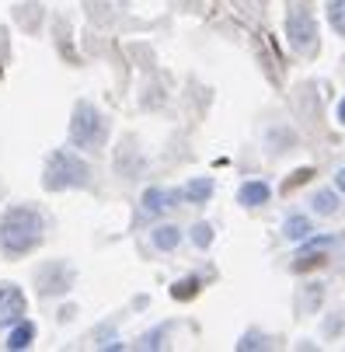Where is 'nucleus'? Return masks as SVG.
I'll list each match as a JSON object with an SVG mask.
<instances>
[{"instance_id":"1","label":"nucleus","mask_w":345,"mask_h":352,"mask_svg":"<svg viewBox=\"0 0 345 352\" xmlns=\"http://www.w3.org/2000/svg\"><path fill=\"white\" fill-rule=\"evenodd\" d=\"M45 230V220L38 210L32 206H11L4 217H0V248H4L8 258H21L32 248H38Z\"/></svg>"},{"instance_id":"2","label":"nucleus","mask_w":345,"mask_h":352,"mask_svg":"<svg viewBox=\"0 0 345 352\" xmlns=\"http://www.w3.org/2000/svg\"><path fill=\"white\" fill-rule=\"evenodd\" d=\"M91 182V168L70 154V150H56L53 157L45 161V175H42V185L49 192H60V188H84Z\"/></svg>"},{"instance_id":"3","label":"nucleus","mask_w":345,"mask_h":352,"mask_svg":"<svg viewBox=\"0 0 345 352\" xmlns=\"http://www.w3.org/2000/svg\"><path fill=\"white\" fill-rule=\"evenodd\" d=\"M105 136H109V119L98 112L91 102H77L74 119H70V140H74V146L102 150L105 146Z\"/></svg>"},{"instance_id":"4","label":"nucleus","mask_w":345,"mask_h":352,"mask_svg":"<svg viewBox=\"0 0 345 352\" xmlns=\"http://www.w3.org/2000/svg\"><path fill=\"white\" fill-rule=\"evenodd\" d=\"M286 35H289V45L297 49V53H311L314 42H318V25L311 18L307 8H293L289 18H286Z\"/></svg>"},{"instance_id":"5","label":"nucleus","mask_w":345,"mask_h":352,"mask_svg":"<svg viewBox=\"0 0 345 352\" xmlns=\"http://www.w3.org/2000/svg\"><path fill=\"white\" fill-rule=\"evenodd\" d=\"M25 318V293L18 286H4L0 289V328L18 324Z\"/></svg>"},{"instance_id":"6","label":"nucleus","mask_w":345,"mask_h":352,"mask_svg":"<svg viewBox=\"0 0 345 352\" xmlns=\"http://www.w3.org/2000/svg\"><path fill=\"white\" fill-rule=\"evenodd\" d=\"M175 203H178L175 192H161V188H146L143 192V210L146 213H168Z\"/></svg>"},{"instance_id":"7","label":"nucleus","mask_w":345,"mask_h":352,"mask_svg":"<svg viewBox=\"0 0 345 352\" xmlns=\"http://www.w3.org/2000/svg\"><path fill=\"white\" fill-rule=\"evenodd\" d=\"M269 195H272V188L265 182H248V185H241V195L237 199H241L244 206H265Z\"/></svg>"},{"instance_id":"8","label":"nucleus","mask_w":345,"mask_h":352,"mask_svg":"<svg viewBox=\"0 0 345 352\" xmlns=\"http://www.w3.org/2000/svg\"><path fill=\"white\" fill-rule=\"evenodd\" d=\"M210 195H213V182H210V178H195V182H188V185L181 188V199H185V203H192V206L206 203Z\"/></svg>"},{"instance_id":"9","label":"nucleus","mask_w":345,"mask_h":352,"mask_svg":"<svg viewBox=\"0 0 345 352\" xmlns=\"http://www.w3.org/2000/svg\"><path fill=\"white\" fill-rule=\"evenodd\" d=\"M178 241H181V230H178V227H157V230H154V244H157L161 251L178 248Z\"/></svg>"},{"instance_id":"10","label":"nucleus","mask_w":345,"mask_h":352,"mask_svg":"<svg viewBox=\"0 0 345 352\" xmlns=\"http://www.w3.org/2000/svg\"><path fill=\"white\" fill-rule=\"evenodd\" d=\"M307 234H311V220L307 217H289L286 220V237L289 241H304Z\"/></svg>"},{"instance_id":"11","label":"nucleus","mask_w":345,"mask_h":352,"mask_svg":"<svg viewBox=\"0 0 345 352\" xmlns=\"http://www.w3.org/2000/svg\"><path fill=\"white\" fill-rule=\"evenodd\" d=\"M328 21L338 35H345V0H331L328 4Z\"/></svg>"},{"instance_id":"12","label":"nucleus","mask_w":345,"mask_h":352,"mask_svg":"<svg viewBox=\"0 0 345 352\" xmlns=\"http://www.w3.org/2000/svg\"><path fill=\"white\" fill-rule=\"evenodd\" d=\"M32 335H35V328H32V324H18V328L11 331V338H8V349H28Z\"/></svg>"},{"instance_id":"13","label":"nucleus","mask_w":345,"mask_h":352,"mask_svg":"<svg viewBox=\"0 0 345 352\" xmlns=\"http://www.w3.org/2000/svg\"><path fill=\"white\" fill-rule=\"evenodd\" d=\"M195 293H199V279H181V283L171 286V296L175 300H192Z\"/></svg>"},{"instance_id":"14","label":"nucleus","mask_w":345,"mask_h":352,"mask_svg":"<svg viewBox=\"0 0 345 352\" xmlns=\"http://www.w3.org/2000/svg\"><path fill=\"white\" fill-rule=\"evenodd\" d=\"M314 210H318L321 217H331V213L338 210V203H335V192H318V199H314Z\"/></svg>"},{"instance_id":"15","label":"nucleus","mask_w":345,"mask_h":352,"mask_svg":"<svg viewBox=\"0 0 345 352\" xmlns=\"http://www.w3.org/2000/svg\"><path fill=\"white\" fill-rule=\"evenodd\" d=\"M192 237H195V244H199V248H206L213 241V227L210 223H195L192 227Z\"/></svg>"},{"instance_id":"16","label":"nucleus","mask_w":345,"mask_h":352,"mask_svg":"<svg viewBox=\"0 0 345 352\" xmlns=\"http://www.w3.org/2000/svg\"><path fill=\"white\" fill-rule=\"evenodd\" d=\"M307 178H311V168H304V171H297L293 178H286V192H289V188H297V185H304Z\"/></svg>"},{"instance_id":"17","label":"nucleus","mask_w":345,"mask_h":352,"mask_svg":"<svg viewBox=\"0 0 345 352\" xmlns=\"http://www.w3.org/2000/svg\"><path fill=\"white\" fill-rule=\"evenodd\" d=\"M314 262H324V258H321V255H304V258H300L297 265H293V269H297V272H304V269H311Z\"/></svg>"},{"instance_id":"18","label":"nucleus","mask_w":345,"mask_h":352,"mask_svg":"<svg viewBox=\"0 0 345 352\" xmlns=\"http://www.w3.org/2000/svg\"><path fill=\"white\" fill-rule=\"evenodd\" d=\"M335 182H338V188H342V192H345V168H342V171H338V175H335Z\"/></svg>"},{"instance_id":"19","label":"nucleus","mask_w":345,"mask_h":352,"mask_svg":"<svg viewBox=\"0 0 345 352\" xmlns=\"http://www.w3.org/2000/svg\"><path fill=\"white\" fill-rule=\"evenodd\" d=\"M338 119L345 122V98H342V102H338Z\"/></svg>"}]
</instances>
